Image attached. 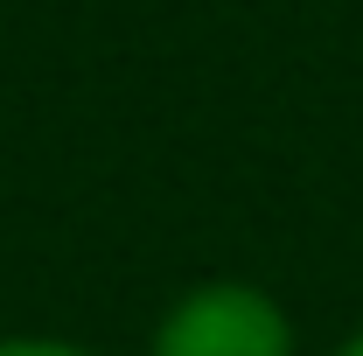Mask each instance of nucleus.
I'll list each match as a JSON object with an SVG mask.
<instances>
[{
    "mask_svg": "<svg viewBox=\"0 0 363 356\" xmlns=\"http://www.w3.org/2000/svg\"><path fill=\"white\" fill-rule=\"evenodd\" d=\"M147 356H301L294 314L252 279H203L168 301Z\"/></svg>",
    "mask_w": 363,
    "mask_h": 356,
    "instance_id": "nucleus-1",
    "label": "nucleus"
},
{
    "mask_svg": "<svg viewBox=\"0 0 363 356\" xmlns=\"http://www.w3.org/2000/svg\"><path fill=\"white\" fill-rule=\"evenodd\" d=\"M0 356H98V350L63 343V335H0Z\"/></svg>",
    "mask_w": 363,
    "mask_h": 356,
    "instance_id": "nucleus-2",
    "label": "nucleus"
},
{
    "mask_svg": "<svg viewBox=\"0 0 363 356\" xmlns=\"http://www.w3.org/2000/svg\"><path fill=\"white\" fill-rule=\"evenodd\" d=\"M335 356H363V328H350V335L335 343Z\"/></svg>",
    "mask_w": 363,
    "mask_h": 356,
    "instance_id": "nucleus-3",
    "label": "nucleus"
}]
</instances>
